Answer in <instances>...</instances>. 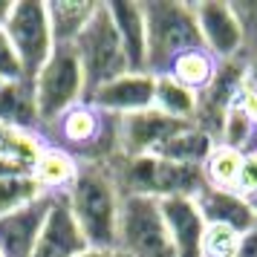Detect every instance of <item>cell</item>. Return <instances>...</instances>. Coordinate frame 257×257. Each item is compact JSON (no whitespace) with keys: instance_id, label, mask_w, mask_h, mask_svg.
<instances>
[{"instance_id":"f546056e","label":"cell","mask_w":257,"mask_h":257,"mask_svg":"<svg viewBox=\"0 0 257 257\" xmlns=\"http://www.w3.org/2000/svg\"><path fill=\"white\" fill-rule=\"evenodd\" d=\"M237 104L245 110V116L251 118L257 124V90H251V87H243V93H240V98H237Z\"/></svg>"},{"instance_id":"d6a6232c","label":"cell","mask_w":257,"mask_h":257,"mask_svg":"<svg viewBox=\"0 0 257 257\" xmlns=\"http://www.w3.org/2000/svg\"><path fill=\"white\" fill-rule=\"evenodd\" d=\"M104 254L107 251H98V248H90V245H87V248H81L75 257H104Z\"/></svg>"},{"instance_id":"f1b7e54d","label":"cell","mask_w":257,"mask_h":257,"mask_svg":"<svg viewBox=\"0 0 257 257\" xmlns=\"http://www.w3.org/2000/svg\"><path fill=\"white\" fill-rule=\"evenodd\" d=\"M243 72H245V87L257 90V44L243 52Z\"/></svg>"},{"instance_id":"8fae6325","label":"cell","mask_w":257,"mask_h":257,"mask_svg":"<svg viewBox=\"0 0 257 257\" xmlns=\"http://www.w3.org/2000/svg\"><path fill=\"white\" fill-rule=\"evenodd\" d=\"M185 124H191V121L168 118L153 107L124 116L118 118V151H121V156H156L165 142L174 133H179Z\"/></svg>"},{"instance_id":"52a82bcc","label":"cell","mask_w":257,"mask_h":257,"mask_svg":"<svg viewBox=\"0 0 257 257\" xmlns=\"http://www.w3.org/2000/svg\"><path fill=\"white\" fill-rule=\"evenodd\" d=\"M3 32L18 55L24 78L32 81L55 49L47 18V3L44 0H12V12L3 24Z\"/></svg>"},{"instance_id":"44dd1931","label":"cell","mask_w":257,"mask_h":257,"mask_svg":"<svg viewBox=\"0 0 257 257\" xmlns=\"http://www.w3.org/2000/svg\"><path fill=\"white\" fill-rule=\"evenodd\" d=\"M197 104H199L197 93H191L188 87H182L171 75H156V84H153V110H159L162 116L176 118V121H194Z\"/></svg>"},{"instance_id":"6da1fadb","label":"cell","mask_w":257,"mask_h":257,"mask_svg":"<svg viewBox=\"0 0 257 257\" xmlns=\"http://www.w3.org/2000/svg\"><path fill=\"white\" fill-rule=\"evenodd\" d=\"M61 197L67 202L84 243L90 248H98V251L116 248L121 191H118L107 165H81L75 182Z\"/></svg>"},{"instance_id":"ba28073f","label":"cell","mask_w":257,"mask_h":257,"mask_svg":"<svg viewBox=\"0 0 257 257\" xmlns=\"http://www.w3.org/2000/svg\"><path fill=\"white\" fill-rule=\"evenodd\" d=\"M116 248L127 257H174L162 211H159V199L121 197Z\"/></svg>"},{"instance_id":"4316f807","label":"cell","mask_w":257,"mask_h":257,"mask_svg":"<svg viewBox=\"0 0 257 257\" xmlns=\"http://www.w3.org/2000/svg\"><path fill=\"white\" fill-rule=\"evenodd\" d=\"M234 194L245 197L248 202L257 205V148L243 153V162H240V174L234 182Z\"/></svg>"},{"instance_id":"cb8c5ba5","label":"cell","mask_w":257,"mask_h":257,"mask_svg":"<svg viewBox=\"0 0 257 257\" xmlns=\"http://www.w3.org/2000/svg\"><path fill=\"white\" fill-rule=\"evenodd\" d=\"M254 121L245 116V110L237 101L231 104V110L225 113V118H222L220 124V133H217V142L220 145H228V148H234V151H251L254 148Z\"/></svg>"},{"instance_id":"e575fe53","label":"cell","mask_w":257,"mask_h":257,"mask_svg":"<svg viewBox=\"0 0 257 257\" xmlns=\"http://www.w3.org/2000/svg\"><path fill=\"white\" fill-rule=\"evenodd\" d=\"M3 145H6V130L0 127V153H3Z\"/></svg>"},{"instance_id":"d4e9b609","label":"cell","mask_w":257,"mask_h":257,"mask_svg":"<svg viewBox=\"0 0 257 257\" xmlns=\"http://www.w3.org/2000/svg\"><path fill=\"white\" fill-rule=\"evenodd\" d=\"M38 197H47L41 188L35 185V179L29 174L24 176H0V217L9 214V211H18L35 202Z\"/></svg>"},{"instance_id":"9a60e30c","label":"cell","mask_w":257,"mask_h":257,"mask_svg":"<svg viewBox=\"0 0 257 257\" xmlns=\"http://www.w3.org/2000/svg\"><path fill=\"white\" fill-rule=\"evenodd\" d=\"M107 15L113 21L121 52L127 58L130 72H148V26H145V9L133 0H104Z\"/></svg>"},{"instance_id":"484cf974","label":"cell","mask_w":257,"mask_h":257,"mask_svg":"<svg viewBox=\"0 0 257 257\" xmlns=\"http://www.w3.org/2000/svg\"><path fill=\"white\" fill-rule=\"evenodd\" d=\"M245 234H237L225 225H205L202 234V257H234Z\"/></svg>"},{"instance_id":"e0dca14e","label":"cell","mask_w":257,"mask_h":257,"mask_svg":"<svg viewBox=\"0 0 257 257\" xmlns=\"http://www.w3.org/2000/svg\"><path fill=\"white\" fill-rule=\"evenodd\" d=\"M0 127L21 130V133H38L41 136L32 81L18 78V81L0 84Z\"/></svg>"},{"instance_id":"8992f818","label":"cell","mask_w":257,"mask_h":257,"mask_svg":"<svg viewBox=\"0 0 257 257\" xmlns=\"http://www.w3.org/2000/svg\"><path fill=\"white\" fill-rule=\"evenodd\" d=\"M72 49H75L78 64H81L87 95L93 93L95 87H101V84L130 72L127 58H124L121 44H118V35H116V29H113V21H110V15H107L104 0L95 6L93 18L87 21L84 32L78 35V41L72 44Z\"/></svg>"},{"instance_id":"8d00e7d4","label":"cell","mask_w":257,"mask_h":257,"mask_svg":"<svg viewBox=\"0 0 257 257\" xmlns=\"http://www.w3.org/2000/svg\"><path fill=\"white\" fill-rule=\"evenodd\" d=\"M0 84H3V81H0Z\"/></svg>"},{"instance_id":"7c38bea8","label":"cell","mask_w":257,"mask_h":257,"mask_svg":"<svg viewBox=\"0 0 257 257\" xmlns=\"http://www.w3.org/2000/svg\"><path fill=\"white\" fill-rule=\"evenodd\" d=\"M52 202L55 197H38L35 202L0 217V257H32Z\"/></svg>"},{"instance_id":"4dcf8cb0","label":"cell","mask_w":257,"mask_h":257,"mask_svg":"<svg viewBox=\"0 0 257 257\" xmlns=\"http://www.w3.org/2000/svg\"><path fill=\"white\" fill-rule=\"evenodd\" d=\"M234 257H257V228L248 231L243 240H240V248H237Z\"/></svg>"},{"instance_id":"7a4b0ae2","label":"cell","mask_w":257,"mask_h":257,"mask_svg":"<svg viewBox=\"0 0 257 257\" xmlns=\"http://www.w3.org/2000/svg\"><path fill=\"white\" fill-rule=\"evenodd\" d=\"M41 142L67 151L78 165H110L118 151V118L95 110L87 98L41 130Z\"/></svg>"},{"instance_id":"603a6c76","label":"cell","mask_w":257,"mask_h":257,"mask_svg":"<svg viewBox=\"0 0 257 257\" xmlns=\"http://www.w3.org/2000/svg\"><path fill=\"white\" fill-rule=\"evenodd\" d=\"M240 162H243V151H234L228 145L217 142L214 151L208 153V159L202 162L205 185L234 191V182H237V174H240Z\"/></svg>"},{"instance_id":"7402d4cb","label":"cell","mask_w":257,"mask_h":257,"mask_svg":"<svg viewBox=\"0 0 257 257\" xmlns=\"http://www.w3.org/2000/svg\"><path fill=\"white\" fill-rule=\"evenodd\" d=\"M217 70H220V64H217L205 49L199 47V49H191V52H182V55L171 64V70L165 72V75L176 78L182 87H188L191 93L199 95L211 81H214Z\"/></svg>"},{"instance_id":"3957f363","label":"cell","mask_w":257,"mask_h":257,"mask_svg":"<svg viewBox=\"0 0 257 257\" xmlns=\"http://www.w3.org/2000/svg\"><path fill=\"white\" fill-rule=\"evenodd\" d=\"M121 197H197L205 188L202 168L174 165L159 156H118L107 165Z\"/></svg>"},{"instance_id":"2e32d148","label":"cell","mask_w":257,"mask_h":257,"mask_svg":"<svg viewBox=\"0 0 257 257\" xmlns=\"http://www.w3.org/2000/svg\"><path fill=\"white\" fill-rule=\"evenodd\" d=\"M81 248H87V243L72 220L67 202L64 197H55L47 222L41 228V237L32 248V257H75Z\"/></svg>"},{"instance_id":"83f0119b","label":"cell","mask_w":257,"mask_h":257,"mask_svg":"<svg viewBox=\"0 0 257 257\" xmlns=\"http://www.w3.org/2000/svg\"><path fill=\"white\" fill-rule=\"evenodd\" d=\"M18 78H24V72H21V64H18L9 38L0 26V81H18Z\"/></svg>"},{"instance_id":"836d02e7","label":"cell","mask_w":257,"mask_h":257,"mask_svg":"<svg viewBox=\"0 0 257 257\" xmlns=\"http://www.w3.org/2000/svg\"><path fill=\"white\" fill-rule=\"evenodd\" d=\"M104 257H127V254H124V251H118V248H113V251H107Z\"/></svg>"},{"instance_id":"1f68e13d","label":"cell","mask_w":257,"mask_h":257,"mask_svg":"<svg viewBox=\"0 0 257 257\" xmlns=\"http://www.w3.org/2000/svg\"><path fill=\"white\" fill-rule=\"evenodd\" d=\"M9 12H12V0H0V26L6 24Z\"/></svg>"},{"instance_id":"5b68a950","label":"cell","mask_w":257,"mask_h":257,"mask_svg":"<svg viewBox=\"0 0 257 257\" xmlns=\"http://www.w3.org/2000/svg\"><path fill=\"white\" fill-rule=\"evenodd\" d=\"M32 90H35V107H38L41 130L47 124H52L70 107L81 104L87 98V84H84V72H81L75 49L72 47L52 49L49 61L32 78Z\"/></svg>"},{"instance_id":"277c9868","label":"cell","mask_w":257,"mask_h":257,"mask_svg":"<svg viewBox=\"0 0 257 257\" xmlns=\"http://www.w3.org/2000/svg\"><path fill=\"white\" fill-rule=\"evenodd\" d=\"M145 26H148V67L151 75H165L182 52L199 49V29L194 18V3L182 0H148Z\"/></svg>"},{"instance_id":"ffe728a7","label":"cell","mask_w":257,"mask_h":257,"mask_svg":"<svg viewBox=\"0 0 257 257\" xmlns=\"http://www.w3.org/2000/svg\"><path fill=\"white\" fill-rule=\"evenodd\" d=\"M214 145H217V139L191 121V124H185L179 133H174L171 139L165 142L156 156L165 159V162H174V165L202 168V162L208 159V153L214 151Z\"/></svg>"},{"instance_id":"9c48e42d","label":"cell","mask_w":257,"mask_h":257,"mask_svg":"<svg viewBox=\"0 0 257 257\" xmlns=\"http://www.w3.org/2000/svg\"><path fill=\"white\" fill-rule=\"evenodd\" d=\"M194 18H197L202 49L217 64L243 58L245 32H243V24H240V15L234 9V3H222V0L194 3Z\"/></svg>"},{"instance_id":"d590c367","label":"cell","mask_w":257,"mask_h":257,"mask_svg":"<svg viewBox=\"0 0 257 257\" xmlns=\"http://www.w3.org/2000/svg\"><path fill=\"white\" fill-rule=\"evenodd\" d=\"M254 148H257V127H254Z\"/></svg>"},{"instance_id":"d6986e66","label":"cell","mask_w":257,"mask_h":257,"mask_svg":"<svg viewBox=\"0 0 257 257\" xmlns=\"http://www.w3.org/2000/svg\"><path fill=\"white\" fill-rule=\"evenodd\" d=\"M95 0H47V18L55 47H72L95 12Z\"/></svg>"},{"instance_id":"30bf717a","label":"cell","mask_w":257,"mask_h":257,"mask_svg":"<svg viewBox=\"0 0 257 257\" xmlns=\"http://www.w3.org/2000/svg\"><path fill=\"white\" fill-rule=\"evenodd\" d=\"M153 84H156V75L151 72H124L113 81L95 87L87 95V101L107 116L124 118L153 107Z\"/></svg>"},{"instance_id":"ac0fdd59","label":"cell","mask_w":257,"mask_h":257,"mask_svg":"<svg viewBox=\"0 0 257 257\" xmlns=\"http://www.w3.org/2000/svg\"><path fill=\"white\" fill-rule=\"evenodd\" d=\"M78 168H81V165L75 162L67 151L52 148V145H44L41 153H38L35 165H32V171H29V176L35 179V185L41 188L47 197H61V194H67V188L75 182Z\"/></svg>"},{"instance_id":"4fadbf2b","label":"cell","mask_w":257,"mask_h":257,"mask_svg":"<svg viewBox=\"0 0 257 257\" xmlns=\"http://www.w3.org/2000/svg\"><path fill=\"white\" fill-rule=\"evenodd\" d=\"M165 231L174 248V257H202V234L205 220L199 214L194 197H168L159 199Z\"/></svg>"},{"instance_id":"5bb4252c","label":"cell","mask_w":257,"mask_h":257,"mask_svg":"<svg viewBox=\"0 0 257 257\" xmlns=\"http://www.w3.org/2000/svg\"><path fill=\"white\" fill-rule=\"evenodd\" d=\"M194 202H197L205 225H225V228H234L237 234H248L257 228V205L234 191L205 185L194 197Z\"/></svg>"}]
</instances>
